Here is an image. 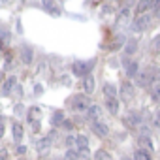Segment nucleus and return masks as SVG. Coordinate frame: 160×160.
I'll list each match as a JSON object with an SVG mask.
<instances>
[{
	"instance_id": "1",
	"label": "nucleus",
	"mask_w": 160,
	"mask_h": 160,
	"mask_svg": "<svg viewBox=\"0 0 160 160\" xmlns=\"http://www.w3.org/2000/svg\"><path fill=\"white\" fill-rule=\"evenodd\" d=\"M158 77H160V72L156 66H147L143 72L138 73V85L139 87H151L154 81H158Z\"/></svg>"
},
{
	"instance_id": "2",
	"label": "nucleus",
	"mask_w": 160,
	"mask_h": 160,
	"mask_svg": "<svg viewBox=\"0 0 160 160\" xmlns=\"http://www.w3.org/2000/svg\"><path fill=\"white\" fill-rule=\"evenodd\" d=\"M94 64H96V60H94V58H92V60H89V62H85V60H75V62H73V66H72V72H73V75L87 77V75H91V70L94 68Z\"/></svg>"
},
{
	"instance_id": "3",
	"label": "nucleus",
	"mask_w": 160,
	"mask_h": 160,
	"mask_svg": "<svg viewBox=\"0 0 160 160\" xmlns=\"http://www.w3.org/2000/svg\"><path fill=\"white\" fill-rule=\"evenodd\" d=\"M70 106H72V109L73 111H89V108L92 106L91 104V100H89V96L87 94H77V96H73L72 100H70Z\"/></svg>"
},
{
	"instance_id": "4",
	"label": "nucleus",
	"mask_w": 160,
	"mask_h": 160,
	"mask_svg": "<svg viewBox=\"0 0 160 160\" xmlns=\"http://www.w3.org/2000/svg\"><path fill=\"white\" fill-rule=\"evenodd\" d=\"M151 23H152L151 15H138L136 21L132 23V30L134 32H143V30H147L151 27Z\"/></svg>"
},
{
	"instance_id": "5",
	"label": "nucleus",
	"mask_w": 160,
	"mask_h": 160,
	"mask_svg": "<svg viewBox=\"0 0 160 160\" xmlns=\"http://www.w3.org/2000/svg\"><path fill=\"white\" fill-rule=\"evenodd\" d=\"M15 85H17V77H15V75H10V77L6 79V81L2 83V89H0V94H2V96H10V94L13 92Z\"/></svg>"
},
{
	"instance_id": "6",
	"label": "nucleus",
	"mask_w": 160,
	"mask_h": 160,
	"mask_svg": "<svg viewBox=\"0 0 160 160\" xmlns=\"http://www.w3.org/2000/svg\"><path fill=\"white\" fill-rule=\"evenodd\" d=\"M51 145H53V138H49V136H45V138H42L38 143H36V149H38V154H45V152H49V149H51Z\"/></svg>"
},
{
	"instance_id": "7",
	"label": "nucleus",
	"mask_w": 160,
	"mask_h": 160,
	"mask_svg": "<svg viewBox=\"0 0 160 160\" xmlns=\"http://www.w3.org/2000/svg\"><path fill=\"white\" fill-rule=\"evenodd\" d=\"M92 132H94L98 138H106V136L109 134V128H108V124H106V122L96 121V122H92Z\"/></svg>"
},
{
	"instance_id": "8",
	"label": "nucleus",
	"mask_w": 160,
	"mask_h": 160,
	"mask_svg": "<svg viewBox=\"0 0 160 160\" xmlns=\"http://www.w3.org/2000/svg\"><path fill=\"white\" fill-rule=\"evenodd\" d=\"M40 117H42V109H40L38 106H32V108L27 111V119H28V122H30V124L38 122V121H40Z\"/></svg>"
},
{
	"instance_id": "9",
	"label": "nucleus",
	"mask_w": 160,
	"mask_h": 160,
	"mask_svg": "<svg viewBox=\"0 0 160 160\" xmlns=\"http://www.w3.org/2000/svg\"><path fill=\"white\" fill-rule=\"evenodd\" d=\"M94 87H96V81H94L92 75L83 77V91H85V94H92L94 92Z\"/></svg>"
},
{
	"instance_id": "10",
	"label": "nucleus",
	"mask_w": 160,
	"mask_h": 160,
	"mask_svg": "<svg viewBox=\"0 0 160 160\" xmlns=\"http://www.w3.org/2000/svg\"><path fill=\"white\" fill-rule=\"evenodd\" d=\"M100 117H102V109H100V106L92 104V106L89 108V111H87V119L96 122V121H100Z\"/></svg>"
},
{
	"instance_id": "11",
	"label": "nucleus",
	"mask_w": 160,
	"mask_h": 160,
	"mask_svg": "<svg viewBox=\"0 0 160 160\" xmlns=\"http://www.w3.org/2000/svg\"><path fill=\"white\" fill-rule=\"evenodd\" d=\"M138 143H139V149H145V151H152L154 147H152V139L147 136V134H141L139 138H138Z\"/></svg>"
},
{
	"instance_id": "12",
	"label": "nucleus",
	"mask_w": 160,
	"mask_h": 160,
	"mask_svg": "<svg viewBox=\"0 0 160 160\" xmlns=\"http://www.w3.org/2000/svg\"><path fill=\"white\" fill-rule=\"evenodd\" d=\"M121 94H122V100H132L134 98V87H132V83L124 81L122 87H121Z\"/></svg>"
},
{
	"instance_id": "13",
	"label": "nucleus",
	"mask_w": 160,
	"mask_h": 160,
	"mask_svg": "<svg viewBox=\"0 0 160 160\" xmlns=\"http://www.w3.org/2000/svg\"><path fill=\"white\" fill-rule=\"evenodd\" d=\"M126 124L130 126V128H136V126H139V122H141V117H139V113H136V111H132V113H128L126 115Z\"/></svg>"
},
{
	"instance_id": "14",
	"label": "nucleus",
	"mask_w": 160,
	"mask_h": 160,
	"mask_svg": "<svg viewBox=\"0 0 160 160\" xmlns=\"http://www.w3.org/2000/svg\"><path fill=\"white\" fill-rule=\"evenodd\" d=\"M12 132H13V139L19 143L21 139H23V136H25V128H23V124L21 122H13L12 124Z\"/></svg>"
},
{
	"instance_id": "15",
	"label": "nucleus",
	"mask_w": 160,
	"mask_h": 160,
	"mask_svg": "<svg viewBox=\"0 0 160 160\" xmlns=\"http://www.w3.org/2000/svg\"><path fill=\"white\" fill-rule=\"evenodd\" d=\"M32 58H34V51H32V47L25 45V47L21 49V60H23L25 64H30V62H32Z\"/></svg>"
},
{
	"instance_id": "16",
	"label": "nucleus",
	"mask_w": 160,
	"mask_h": 160,
	"mask_svg": "<svg viewBox=\"0 0 160 160\" xmlns=\"http://www.w3.org/2000/svg\"><path fill=\"white\" fill-rule=\"evenodd\" d=\"M106 108L111 115H117L119 113V100L117 98H106Z\"/></svg>"
},
{
	"instance_id": "17",
	"label": "nucleus",
	"mask_w": 160,
	"mask_h": 160,
	"mask_svg": "<svg viewBox=\"0 0 160 160\" xmlns=\"http://www.w3.org/2000/svg\"><path fill=\"white\" fill-rule=\"evenodd\" d=\"M75 149H77V151H79V149H89V138L83 136V134L75 136Z\"/></svg>"
},
{
	"instance_id": "18",
	"label": "nucleus",
	"mask_w": 160,
	"mask_h": 160,
	"mask_svg": "<svg viewBox=\"0 0 160 160\" xmlns=\"http://www.w3.org/2000/svg\"><path fill=\"white\" fill-rule=\"evenodd\" d=\"M126 64V75L128 77H138V60H130L124 62Z\"/></svg>"
},
{
	"instance_id": "19",
	"label": "nucleus",
	"mask_w": 160,
	"mask_h": 160,
	"mask_svg": "<svg viewBox=\"0 0 160 160\" xmlns=\"http://www.w3.org/2000/svg\"><path fill=\"white\" fill-rule=\"evenodd\" d=\"M64 121H66V119H64V111H60V109H57V111L51 115V124H53V126H60Z\"/></svg>"
},
{
	"instance_id": "20",
	"label": "nucleus",
	"mask_w": 160,
	"mask_h": 160,
	"mask_svg": "<svg viewBox=\"0 0 160 160\" xmlns=\"http://www.w3.org/2000/svg\"><path fill=\"white\" fill-rule=\"evenodd\" d=\"M134 160H152V156H151V152L149 151H145V149H136L134 151Z\"/></svg>"
},
{
	"instance_id": "21",
	"label": "nucleus",
	"mask_w": 160,
	"mask_h": 160,
	"mask_svg": "<svg viewBox=\"0 0 160 160\" xmlns=\"http://www.w3.org/2000/svg\"><path fill=\"white\" fill-rule=\"evenodd\" d=\"M10 42H12V34H10V30L0 28V45H2V47H8Z\"/></svg>"
},
{
	"instance_id": "22",
	"label": "nucleus",
	"mask_w": 160,
	"mask_h": 160,
	"mask_svg": "<svg viewBox=\"0 0 160 160\" xmlns=\"http://www.w3.org/2000/svg\"><path fill=\"white\" fill-rule=\"evenodd\" d=\"M151 8V0H139L138 6H136V13L138 15H145V12Z\"/></svg>"
},
{
	"instance_id": "23",
	"label": "nucleus",
	"mask_w": 160,
	"mask_h": 160,
	"mask_svg": "<svg viewBox=\"0 0 160 160\" xmlns=\"http://www.w3.org/2000/svg\"><path fill=\"white\" fill-rule=\"evenodd\" d=\"M104 94H106V98H115V96H117L115 85H113V83H106V85H104Z\"/></svg>"
},
{
	"instance_id": "24",
	"label": "nucleus",
	"mask_w": 160,
	"mask_h": 160,
	"mask_svg": "<svg viewBox=\"0 0 160 160\" xmlns=\"http://www.w3.org/2000/svg\"><path fill=\"white\" fill-rule=\"evenodd\" d=\"M94 160H113V156H111L108 151H104V149H98V151L94 152Z\"/></svg>"
},
{
	"instance_id": "25",
	"label": "nucleus",
	"mask_w": 160,
	"mask_h": 160,
	"mask_svg": "<svg viewBox=\"0 0 160 160\" xmlns=\"http://www.w3.org/2000/svg\"><path fill=\"white\" fill-rule=\"evenodd\" d=\"M124 51H126V55H134V53L138 51V42H136V40H130V42L126 43Z\"/></svg>"
},
{
	"instance_id": "26",
	"label": "nucleus",
	"mask_w": 160,
	"mask_h": 160,
	"mask_svg": "<svg viewBox=\"0 0 160 160\" xmlns=\"http://www.w3.org/2000/svg\"><path fill=\"white\" fill-rule=\"evenodd\" d=\"M122 43H124V38H122V36H117V38L111 42V45H109V51H117V49H119Z\"/></svg>"
},
{
	"instance_id": "27",
	"label": "nucleus",
	"mask_w": 160,
	"mask_h": 160,
	"mask_svg": "<svg viewBox=\"0 0 160 160\" xmlns=\"http://www.w3.org/2000/svg\"><path fill=\"white\" fill-rule=\"evenodd\" d=\"M64 160H79V152H77V149H68Z\"/></svg>"
},
{
	"instance_id": "28",
	"label": "nucleus",
	"mask_w": 160,
	"mask_h": 160,
	"mask_svg": "<svg viewBox=\"0 0 160 160\" xmlns=\"http://www.w3.org/2000/svg\"><path fill=\"white\" fill-rule=\"evenodd\" d=\"M128 13H130V10H128V8H122V10L119 12V17H117V23H121V21H124V19L128 17Z\"/></svg>"
},
{
	"instance_id": "29",
	"label": "nucleus",
	"mask_w": 160,
	"mask_h": 160,
	"mask_svg": "<svg viewBox=\"0 0 160 160\" xmlns=\"http://www.w3.org/2000/svg\"><path fill=\"white\" fill-rule=\"evenodd\" d=\"M151 98H152L154 102H160V87H152V91H151Z\"/></svg>"
},
{
	"instance_id": "30",
	"label": "nucleus",
	"mask_w": 160,
	"mask_h": 160,
	"mask_svg": "<svg viewBox=\"0 0 160 160\" xmlns=\"http://www.w3.org/2000/svg\"><path fill=\"white\" fill-rule=\"evenodd\" d=\"M4 130H6V117L0 115V138H4Z\"/></svg>"
},
{
	"instance_id": "31",
	"label": "nucleus",
	"mask_w": 160,
	"mask_h": 160,
	"mask_svg": "<svg viewBox=\"0 0 160 160\" xmlns=\"http://www.w3.org/2000/svg\"><path fill=\"white\" fill-rule=\"evenodd\" d=\"M66 145H68V149H73L75 147V136H68L66 138Z\"/></svg>"
},
{
	"instance_id": "32",
	"label": "nucleus",
	"mask_w": 160,
	"mask_h": 160,
	"mask_svg": "<svg viewBox=\"0 0 160 160\" xmlns=\"http://www.w3.org/2000/svg\"><path fill=\"white\" fill-rule=\"evenodd\" d=\"M51 15H55V17H58L60 15V8H55V6H51V8H45Z\"/></svg>"
},
{
	"instance_id": "33",
	"label": "nucleus",
	"mask_w": 160,
	"mask_h": 160,
	"mask_svg": "<svg viewBox=\"0 0 160 160\" xmlns=\"http://www.w3.org/2000/svg\"><path fill=\"white\" fill-rule=\"evenodd\" d=\"M152 49L160 53V34H158V36H156V38L152 40Z\"/></svg>"
},
{
	"instance_id": "34",
	"label": "nucleus",
	"mask_w": 160,
	"mask_h": 160,
	"mask_svg": "<svg viewBox=\"0 0 160 160\" xmlns=\"http://www.w3.org/2000/svg\"><path fill=\"white\" fill-rule=\"evenodd\" d=\"M0 160H8V151L6 149H0Z\"/></svg>"
},
{
	"instance_id": "35",
	"label": "nucleus",
	"mask_w": 160,
	"mask_h": 160,
	"mask_svg": "<svg viewBox=\"0 0 160 160\" xmlns=\"http://www.w3.org/2000/svg\"><path fill=\"white\" fill-rule=\"evenodd\" d=\"M62 126H64L66 130H72V128H73V122H70V121H64V122H62Z\"/></svg>"
},
{
	"instance_id": "36",
	"label": "nucleus",
	"mask_w": 160,
	"mask_h": 160,
	"mask_svg": "<svg viewBox=\"0 0 160 160\" xmlns=\"http://www.w3.org/2000/svg\"><path fill=\"white\" fill-rule=\"evenodd\" d=\"M27 152V145H19L17 147V154H25Z\"/></svg>"
},
{
	"instance_id": "37",
	"label": "nucleus",
	"mask_w": 160,
	"mask_h": 160,
	"mask_svg": "<svg viewBox=\"0 0 160 160\" xmlns=\"http://www.w3.org/2000/svg\"><path fill=\"white\" fill-rule=\"evenodd\" d=\"M34 92H36V94H42V92H43V87H42V85H36V87H34Z\"/></svg>"
},
{
	"instance_id": "38",
	"label": "nucleus",
	"mask_w": 160,
	"mask_h": 160,
	"mask_svg": "<svg viewBox=\"0 0 160 160\" xmlns=\"http://www.w3.org/2000/svg\"><path fill=\"white\" fill-rule=\"evenodd\" d=\"M154 13H156V15H158V17H160V4H158V6H156V10H154Z\"/></svg>"
},
{
	"instance_id": "39",
	"label": "nucleus",
	"mask_w": 160,
	"mask_h": 160,
	"mask_svg": "<svg viewBox=\"0 0 160 160\" xmlns=\"http://www.w3.org/2000/svg\"><path fill=\"white\" fill-rule=\"evenodd\" d=\"M0 81H2V72H0Z\"/></svg>"
},
{
	"instance_id": "40",
	"label": "nucleus",
	"mask_w": 160,
	"mask_h": 160,
	"mask_svg": "<svg viewBox=\"0 0 160 160\" xmlns=\"http://www.w3.org/2000/svg\"><path fill=\"white\" fill-rule=\"evenodd\" d=\"M2 2H10V0H2Z\"/></svg>"
},
{
	"instance_id": "41",
	"label": "nucleus",
	"mask_w": 160,
	"mask_h": 160,
	"mask_svg": "<svg viewBox=\"0 0 160 160\" xmlns=\"http://www.w3.org/2000/svg\"><path fill=\"white\" fill-rule=\"evenodd\" d=\"M122 160H130V158H122Z\"/></svg>"
},
{
	"instance_id": "42",
	"label": "nucleus",
	"mask_w": 160,
	"mask_h": 160,
	"mask_svg": "<svg viewBox=\"0 0 160 160\" xmlns=\"http://www.w3.org/2000/svg\"><path fill=\"white\" fill-rule=\"evenodd\" d=\"M158 119H160V113H158Z\"/></svg>"
}]
</instances>
